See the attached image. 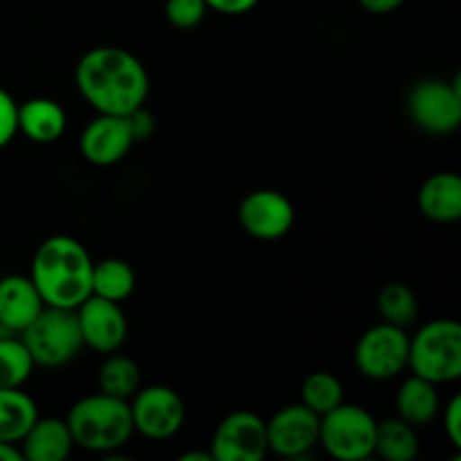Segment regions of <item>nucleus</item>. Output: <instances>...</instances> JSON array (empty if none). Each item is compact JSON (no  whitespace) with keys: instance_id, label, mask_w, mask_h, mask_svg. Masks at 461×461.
Segmentation results:
<instances>
[{"instance_id":"1","label":"nucleus","mask_w":461,"mask_h":461,"mask_svg":"<svg viewBox=\"0 0 461 461\" xmlns=\"http://www.w3.org/2000/svg\"><path fill=\"white\" fill-rule=\"evenodd\" d=\"M75 86L81 97L104 115H129L149 97V75L133 52L99 45L77 61Z\"/></svg>"},{"instance_id":"2","label":"nucleus","mask_w":461,"mask_h":461,"mask_svg":"<svg viewBox=\"0 0 461 461\" xmlns=\"http://www.w3.org/2000/svg\"><path fill=\"white\" fill-rule=\"evenodd\" d=\"M93 264L84 243L75 237L54 234L36 248L30 279L45 306L77 309L93 295Z\"/></svg>"},{"instance_id":"3","label":"nucleus","mask_w":461,"mask_h":461,"mask_svg":"<svg viewBox=\"0 0 461 461\" xmlns=\"http://www.w3.org/2000/svg\"><path fill=\"white\" fill-rule=\"evenodd\" d=\"M66 423L75 446L88 453L111 455L124 448L126 441L133 437L129 401L104 392L77 401L68 410Z\"/></svg>"},{"instance_id":"4","label":"nucleus","mask_w":461,"mask_h":461,"mask_svg":"<svg viewBox=\"0 0 461 461\" xmlns=\"http://www.w3.org/2000/svg\"><path fill=\"white\" fill-rule=\"evenodd\" d=\"M408 369L419 378L446 385L461 378V324L432 320L410 336Z\"/></svg>"},{"instance_id":"5","label":"nucleus","mask_w":461,"mask_h":461,"mask_svg":"<svg viewBox=\"0 0 461 461\" xmlns=\"http://www.w3.org/2000/svg\"><path fill=\"white\" fill-rule=\"evenodd\" d=\"M18 336L25 342L36 367H63L84 349L75 309L43 306V311Z\"/></svg>"},{"instance_id":"6","label":"nucleus","mask_w":461,"mask_h":461,"mask_svg":"<svg viewBox=\"0 0 461 461\" xmlns=\"http://www.w3.org/2000/svg\"><path fill=\"white\" fill-rule=\"evenodd\" d=\"M376 423L365 408L342 401L320 417L318 444L336 461H365L374 455Z\"/></svg>"},{"instance_id":"7","label":"nucleus","mask_w":461,"mask_h":461,"mask_svg":"<svg viewBox=\"0 0 461 461\" xmlns=\"http://www.w3.org/2000/svg\"><path fill=\"white\" fill-rule=\"evenodd\" d=\"M408 113L414 124L430 135H450L461 124L459 75L455 81L421 79L408 95Z\"/></svg>"},{"instance_id":"8","label":"nucleus","mask_w":461,"mask_h":461,"mask_svg":"<svg viewBox=\"0 0 461 461\" xmlns=\"http://www.w3.org/2000/svg\"><path fill=\"white\" fill-rule=\"evenodd\" d=\"M410 336L394 324H374L358 338L354 363L365 378L390 381L408 369Z\"/></svg>"},{"instance_id":"9","label":"nucleus","mask_w":461,"mask_h":461,"mask_svg":"<svg viewBox=\"0 0 461 461\" xmlns=\"http://www.w3.org/2000/svg\"><path fill=\"white\" fill-rule=\"evenodd\" d=\"M133 432L153 441H165L178 435L185 423V403L174 387H140L129 401Z\"/></svg>"},{"instance_id":"10","label":"nucleus","mask_w":461,"mask_h":461,"mask_svg":"<svg viewBox=\"0 0 461 461\" xmlns=\"http://www.w3.org/2000/svg\"><path fill=\"white\" fill-rule=\"evenodd\" d=\"M214 461H261L268 455L266 421L250 410L228 414L212 435Z\"/></svg>"},{"instance_id":"11","label":"nucleus","mask_w":461,"mask_h":461,"mask_svg":"<svg viewBox=\"0 0 461 461\" xmlns=\"http://www.w3.org/2000/svg\"><path fill=\"white\" fill-rule=\"evenodd\" d=\"M320 417L306 405L291 403L279 408L266 421L268 453L284 459H304L318 446Z\"/></svg>"},{"instance_id":"12","label":"nucleus","mask_w":461,"mask_h":461,"mask_svg":"<svg viewBox=\"0 0 461 461\" xmlns=\"http://www.w3.org/2000/svg\"><path fill=\"white\" fill-rule=\"evenodd\" d=\"M239 223L259 241H277L291 232L295 210L277 189H255L239 205Z\"/></svg>"},{"instance_id":"13","label":"nucleus","mask_w":461,"mask_h":461,"mask_svg":"<svg viewBox=\"0 0 461 461\" xmlns=\"http://www.w3.org/2000/svg\"><path fill=\"white\" fill-rule=\"evenodd\" d=\"M75 311L84 347L97 354H115L122 349L129 336V322L117 302L90 295Z\"/></svg>"},{"instance_id":"14","label":"nucleus","mask_w":461,"mask_h":461,"mask_svg":"<svg viewBox=\"0 0 461 461\" xmlns=\"http://www.w3.org/2000/svg\"><path fill=\"white\" fill-rule=\"evenodd\" d=\"M135 144L126 115H104L97 113L95 120L88 122L79 138V151L86 162L95 167H113L129 156Z\"/></svg>"},{"instance_id":"15","label":"nucleus","mask_w":461,"mask_h":461,"mask_svg":"<svg viewBox=\"0 0 461 461\" xmlns=\"http://www.w3.org/2000/svg\"><path fill=\"white\" fill-rule=\"evenodd\" d=\"M43 306L30 275H7L0 279V324L12 333H21Z\"/></svg>"},{"instance_id":"16","label":"nucleus","mask_w":461,"mask_h":461,"mask_svg":"<svg viewBox=\"0 0 461 461\" xmlns=\"http://www.w3.org/2000/svg\"><path fill=\"white\" fill-rule=\"evenodd\" d=\"M23 461H63L70 457L75 441L66 419H36L18 444Z\"/></svg>"},{"instance_id":"17","label":"nucleus","mask_w":461,"mask_h":461,"mask_svg":"<svg viewBox=\"0 0 461 461\" xmlns=\"http://www.w3.org/2000/svg\"><path fill=\"white\" fill-rule=\"evenodd\" d=\"M68 113L50 97H32L18 104V133L36 144H52L66 133Z\"/></svg>"},{"instance_id":"18","label":"nucleus","mask_w":461,"mask_h":461,"mask_svg":"<svg viewBox=\"0 0 461 461\" xmlns=\"http://www.w3.org/2000/svg\"><path fill=\"white\" fill-rule=\"evenodd\" d=\"M417 205L435 223H455L461 219V178L453 171L430 176L419 187Z\"/></svg>"},{"instance_id":"19","label":"nucleus","mask_w":461,"mask_h":461,"mask_svg":"<svg viewBox=\"0 0 461 461\" xmlns=\"http://www.w3.org/2000/svg\"><path fill=\"white\" fill-rule=\"evenodd\" d=\"M439 408L441 401L435 383L414 376V374L396 392V417L414 428L435 421Z\"/></svg>"},{"instance_id":"20","label":"nucleus","mask_w":461,"mask_h":461,"mask_svg":"<svg viewBox=\"0 0 461 461\" xmlns=\"http://www.w3.org/2000/svg\"><path fill=\"white\" fill-rule=\"evenodd\" d=\"M36 419L39 408L27 392L21 387H0V441L18 446Z\"/></svg>"},{"instance_id":"21","label":"nucleus","mask_w":461,"mask_h":461,"mask_svg":"<svg viewBox=\"0 0 461 461\" xmlns=\"http://www.w3.org/2000/svg\"><path fill=\"white\" fill-rule=\"evenodd\" d=\"M135 284L138 279H135V270L129 261L108 257V259L93 264V282H90L93 295L122 304L133 295Z\"/></svg>"},{"instance_id":"22","label":"nucleus","mask_w":461,"mask_h":461,"mask_svg":"<svg viewBox=\"0 0 461 461\" xmlns=\"http://www.w3.org/2000/svg\"><path fill=\"white\" fill-rule=\"evenodd\" d=\"M374 455L385 461H414L419 455V437L414 426L403 419H385L376 423Z\"/></svg>"},{"instance_id":"23","label":"nucleus","mask_w":461,"mask_h":461,"mask_svg":"<svg viewBox=\"0 0 461 461\" xmlns=\"http://www.w3.org/2000/svg\"><path fill=\"white\" fill-rule=\"evenodd\" d=\"M140 385H142V374L138 363L129 356L108 354L97 372L99 392L129 401L140 390Z\"/></svg>"},{"instance_id":"24","label":"nucleus","mask_w":461,"mask_h":461,"mask_svg":"<svg viewBox=\"0 0 461 461\" xmlns=\"http://www.w3.org/2000/svg\"><path fill=\"white\" fill-rule=\"evenodd\" d=\"M378 313L383 322L408 329L419 315V302L412 288L401 282H390L378 293Z\"/></svg>"},{"instance_id":"25","label":"nucleus","mask_w":461,"mask_h":461,"mask_svg":"<svg viewBox=\"0 0 461 461\" xmlns=\"http://www.w3.org/2000/svg\"><path fill=\"white\" fill-rule=\"evenodd\" d=\"M34 367L21 336L0 338V387H23L30 381Z\"/></svg>"},{"instance_id":"26","label":"nucleus","mask_w":461,"mask_h":461,"mask_svg":"<svg viewBox=\"0 0 461 461\" xmlns=\"http://www.w3.org/2000/svg\"><path fill=\"white\" fill-rule=\"evenodd\" d=\"M342 401H345V390L333 374L313 372L302 383V405H306L318 417L331 412Z\"/></svg>"},{"instance_id":"27","label":"nucleus","mask_w":461,"mask_h":461,"mask_svg":"<svg viewBox=\"0 0 461 461\" xmlns=\"http://www.w3.org/2000/svg\"><path fill=\"white\" fill-rule=\"evenodd\" d=\"M207 14L205 0H167L165 16L178 30H194Z\"/></svg>"},{"instance_id":"28","label":"nucleus","mask_w":461,"mask_h":461,"mask_svg":"<svg viewBox=\"0 0 461 461\" xmlns=\"http://www.w3.org/2000/svg\"><path fill=\"white\" fill-rule=\"evenodd\" d=\"M18 135V104L0 86V149L7 147Z\"/></svg>"},{"instance_id":"29","label":"nucleus","mask_w":461,"mask_h":461,"mask_svg":"<svg viewBox=\"0 0 461 461\" xmlns=\"http://www.w3.org/2000/svg\"><path fill=\"white\" fill-rule=\"evenodd\" d=\"M444 432L453 448H461V396H453L444 410Z\"/></svg>"},{"instance_id":"30","label":"nucleus","mask_w":461,"mask_h":461,"mask_svg":"<svg viewBox=\"0 0 461 461\" xmlns=\"http://www.w3.org/2000/svg\"><path fill=\"white\" fill-rule=\"evenodd\" d=\"M126 117H129V124H131V131H133L135 142L149 140L153 135V131H156V120H153V115L144 106L135 108V111L129 113Z\"/></svg>"},{"instance_id":"31","label":"nucleus","mask_w":461,"mask_h":461,"mask_svg":"<svg viewBox=\"0 0 461 461\" xmlns=\"http://www.w3.org/2000/svg\"><path fill=\"white\" fill-rule=\"evenodd\" d=\"M207 9L225 16H243L259 5V0H205Z\"/></svg>"},{"instance_id":"32","label":"nucleus","mask_w":461,"mask_h":461,"mask_svg":"<svg viewBox=\"0 0 461 461\" xmlns=\"http://www.w3.org/2000/svg\"><path fill=\"white\" fill-rule=\"evenodd\" d=\"M360 7L369 14H376V16H383V14H392L405 3V0H358Z\"/></svg>"},{"instance_id":"33","label":"nucleus","mask_w":461,"mask_h":461,"mask_svg":"<svg viewBox=\"0 0 461 461\" xmlns=\"http://www.w3.org/2000/svg\"><path fill=\"white\" fill-rule=\"evenodd\" d=\"M0 461H23L21 448H18L16 444L0 441Z\"/></svg>"},{"instance_id":"34","label":"nucleus","mask_w":461,"mask_h":461,"mask_svg":"<svg viewBox=\"0 0 461 461\" xmlns=\"http://www.w3.org/2000/svg\"><path fill=\"white\" fill-rule=\"evenodd\" d=\"M180 461H214V459H212L210 450H207V453H198V450H194V453L180 455Z\"/></svg>"}]
</instances>
